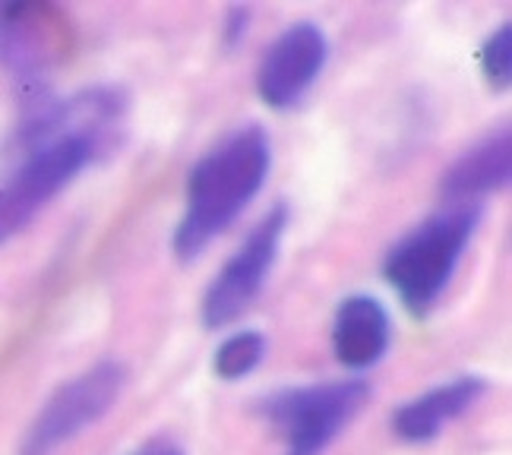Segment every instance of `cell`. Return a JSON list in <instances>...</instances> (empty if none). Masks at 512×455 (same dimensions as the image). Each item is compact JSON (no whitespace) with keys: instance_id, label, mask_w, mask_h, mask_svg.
<instances>
[{"instance_id":"14","label":"cell","mask_w":512,"mask_h":455,"mask_svg":"<svg viewBox=\"0 0 512 455\" xmlns=\"http://www.w3.org/2000/svg\"><path fill=\"white\" fill-rule=\"evenodd\" d=\"M133 455H184V452L177 449L174 443H149V446H143L140 452H133Z\"/></svg>"},{"instance_id":"13","label":"cell","mask_w":512,"mask_h":455,"mask_svg":"<svg viewBox=\"0 0 512 455\" xmlns=\"http://www.w3.org/2000/svg\"><path fill=\"white\" fill-rule=\"evenodd\" d=\"M247 26H250V7H231L225 16V42L238 45L247 35Z\"/></svg>"},{"instance_id":"4","label":"cell","mask_w":512,"mask_h":455,"mask_svg":"<svg viewBox=\"0 0 512 455\" xmlns=\"http://www.w3.org/2000/svg\"><path fill=\"white\" fill-rule=\"evenodd\" d=\"M370 399L364 380L298 386L272 395L266 414L282 437V455H323Z\"/></svg>"},{"instance_id":"1","label":"cell","mask_w":512,"mask_h":455,"mask_svg":"<svg viewBox=\"0 0 512 455\" xmlns=\"http://www.w3.org/2000/svg\"><path fill=\"white\" fill-rule=\"evenodd\" d=\"M114 89H92L23 130V158L0 177V244L23 231L102 149L121 121Z\"/></svg>"},{"instance_id":"5","label":"cell","mask_w":512,"mask_h":455,"mask_svg":"<svg viewBox=\"0 0 512 455\" xmlns=\"http://www.w3.org/2000/svg\"><path fill=\"white\" fill-rule=\"evenodd\" d=\"M124 383L127 370L117 361H102L73 377L35 414L16 455H54L105 418L121 399Z\"/></svg>"},{"instance_id":"9","label":"cell","mask_w":512,"mask_h":455,"mask_svg":"<svg viewBox=\"0 0 512 455\" xmlns=\"http://www.w3.org/2000/svg\"><path fill=\"white\" fill-rule=\"evenodd\" d=\"M392 342L389 313L377 298L354 294L345 298L332 320V351L351 370H367L383 361Z\"/></svg>"},{"instance_id":"7","label":"cell","mask_w":512,"mask_h":455,"mask_svg":"<svg viewBox=\"0 0 512 455\" xmlns=\"http://www.w3.org/2000/svg\"><path fill=\"white\" fill-rule=\"evenodd\" d=\"M326 35L317 23H294L288 26L266 51L260 73H256V89L269 108H291L298 105L304 92L317 83L326 64Z\"/></svg>"},{"instance_id":"12","label":"cell","mask_w":512,"mask_h":455,"mask_svg":"<svg viewBox=\"0 0 512 455\" xmlns=\"http://www.w3.org/2000/svg\"><path fill=\"white\" fill-rule=\"evenodd\" d=\"M481 70L484 79L494 89L509 86V73H512V26L503 23L500 29L490 32V38L481 48Z\"/></svg>"},{"instance_id":"3","label":"cell","mask_w":512,"mask_h":455,"mask_svg":"<svg viewBox=\"0 0 512 455\" xmlns=\"http://www.w3.org/2000/svg\"><path fill=\"white\" fill-rule=\"evenodd\" d=\"M478 206H446L430 215L418 228H411L402 241L386 253L383 275L396 288L402 304L424 316L446 291L462 253L478 228Z\"/></svg>"},{"instance_id":"8","label":"cell","mask_w":512,"mask_h":455,"mask_svg":"<svg viewBox=\"0 0 512 455\" xmlns=\"http://www.w3.org/2000/svg\"><path fill=\"white\" fill-rule=\"evenodd\" d=\"M509 130L500 127L487 133L471 149H465L456 162H452L443 174V200L449 206H478L490 193H497L509 181Z\"/></svg>"},{"instance_id":"11","label":"cell","mask_w":512,"mask_h":455,"mask_svg":"<svg viewBox=\"0 0 512 455\" xmlns=\"http://www.w3.org/2000/svg\"><path fill=\"white\" fill-rule=\"evenodd\" d=\"M263 358H266V335L253 332V329H241V332L228 335V339L219 345L212 367L222 380L231 383V380H241L247 373H253Z\"/></svg>"},{"instance_id":"10","label":"cell","mask_w":512,"mask_h":455,"mask_svg":"<svg viewBox=\"0 0 512 455\" xmlns=\"http://www.w3.org/2000/svg\"><path fill=\"white\" fill-rule=\"evenodd\" d=\"M484 392H487L484 377H456L418 395V399L405 402L396 411V418H392V430L408 443H427L433 437H440L446 424L462 418L471 405H478Z\"/></svg>"},{"instance_id":"6","label":"cell","mask_w":512,"mask_h":455,"mask_svg":"<svg viewBox=\"0 0 512 455\" xmlns=\"http://www.w3.org/2000/svg\"><path fill=\"white\" fill-rule=\"evenodd\" d=\"M288 219H291V209L285 200H279L263 215L260 225L247 234V241L225 263V269L215 275V282L209 285L203 298L206 329H225L260 298V291L275 266V256H279V244L288 228Z\"/></svg>"},{"instance_id":"2","label":"cell","mask_w":512,"mask_h":455,"mask_svg":"<svg viewBox=\"0 0 512 455\" xmlns=\"http://www.w3.org/2000/svg\"><path fill=\"white\" fill-rule=\"evenodd\" d=\"M272 146L260 124L238 127L225 143L193 165L187 181V212L174 231V253L196 260L215 234H222L263 190Z\"/></svg>"}]
</instances>
